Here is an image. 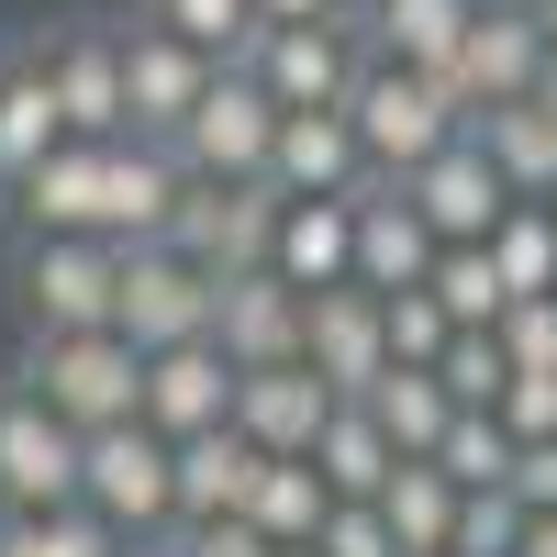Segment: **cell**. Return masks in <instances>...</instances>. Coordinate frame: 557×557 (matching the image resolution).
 <instances>
[{"mask_svg": "<svg viewBox=\"0 0 557 557\" xmlns=\"http://www.w3.org/2000/svg\"><path fill=\"white\" fill-rule=\"evenodd\" d=\"M12 380L57 412V424L89 446L112 424H146V357H134L123 335H23V368Z\"/></svg>", "mask_w": 557, "mask_h": 557, "instance_id": "6da1fadb", "label": "cell"}, {"mask_svg": "<svg viewBox=\"0 0 557 557\" xmlns=\"http://www.w3.org/2000/svg\"><path fill=\"white\" fill-rule=\"evenodd\" d=\"M346 123H357L368 178H424V168L457 146V134H469V112L446 101V78H412V67H391V57H368V67H357Z\"/></svg>", "mask_w": 557, "mask_h": 557, "instance_id": "7a4b0ae2", "label": "cell"}, {"mask_svg": "<svg viewBox=\"0 0 557 557\" xmlns=\"http://www.w3.org/2000/svg\"><path fill=\"white\" fill-rule=\"evenodd\" d=\"M78 513H101L134 557H157L178 535V446L146 424H112L78 446Z\"/></svg>", "mask_w": 557, "mask_h": 557, "instance_id": "3957f363", "label": "cell"}, {"mask_svg": "<svg viewBox=\"0 0 557 557\" xmlns=\"http://www.w3.org/2000/svg\"><path fill=\"white\" fill-rule=\"evenodd\" d=\"M123 301V246L67 235V246H12V312L23 335H112Z\"/></svg>", "mask_w": 557, "mask_h": 557, "instance_id": "277c9868", "label": "cell"}, {"mask_svg": "<svg viewBox=\"0 0 557 557\" xmlns=\"http://www.w3.org/2000/svg\"><path fill=\"white\" fill-rule=\"evenodd\" d=\"M212 301L223 278L190 268L178 246H123V301H112V335L134 357H168V346H212Z\"/></svg>", "mask_w": 557, "mask_h": 557, "instance_id": "5b68a950", "label": "cell"}, {"mask_svg": "<svg viewBox=\"0 0 557 557\" xmlns=\"http://www.w3.org/2000/svg\"><path fill=\"white\" fill-rule=\"evenodd\" d=\"M168 157L190 168L201 190H257L268 157H278V101H268L246 67H223V78L201 89V112L178 123V146H168Z\"/></svg>", "mask_w": 557, "mask_h": 557, "instance_id": "8992f818", "label": "cell"}, {"mask_svg": "<svg viewBox=\"0 0 557 557\" xmlns=\"http://www.w3.org/2000/svg\"><path fill=\"white\" fill-rule=\"evenodd\" d=\"M278 112H346V89L368 67V34L357 23H290V34H257L246 57H235Z\"/></svg>", "mask_w": 557, "mask_h": 557, "instance_id": "52a82bcc", "label": "cell"}, {"mask_svg": "<svg viewBox=\"0 0 557 557\" xmlns=\"http://www.w3.org/2000/svg\"><path fill=\"white\" fill-rule=\"evenodd\" d=\"M23 513H78V435L12 380L0 391V524Z\"/></svg>", "mask_w": 557, "mask_h": 557, "instance_id": "ba28073f", "label": "cell"}, {"mask_svg": "<svg viewBox=\"0 0 557 557\" xmlns=\"http://www.w3.org/2000/svg\"><path fill=\"white\" fill-rule=\"evenodd\" d=\"M278 212H290V201H278L268 178H257V190H201V178H190V201H178L168 246L190 257V268H212V278H257L268 246H278Z\"/></svg>", "mask_w": 557, "mask_h": 557, "instance_id": "9c48e42d", "label": "cell"}, {"mask_svg": "<svg viewBox=\"0 0 557 557\" xmlns=\"http://www.w3.org/2000/svg\"><path fill=\"white\" fill-rule=\"evenodd\" d=\"M112 45H123V112H134V134H146V146H178V123L201 112V89H212L223 67H212V57H190L178 34H157L146 12H134Z\"/></svg>", "mask_w": 557, "mask_h": 557, "instance_id": "30bf717a", "label": "cell"}, {"mask_svg": "<svg viewBox=\"0 0 557 557\" xmlns=\"http://www.w3.org/2000/svg\"><path fill=\"white\" fill-rule=\"evenodd\" d=\"M301 368H312L335 401H368V391H380V380H391L380 290H357V278H346V290H312V301H301Z\"/></svg>", "mask_w": 557, "mask_h": 557, "instance_id": "8fae6325", "label": "cell"}, {"mask_svg": "<svg viewBox=\"0 0 557 557\" xmlns=\"http://www.w3.org/2000/svg\"><path fill=\"white\" fill-rule=\"evenodd\" d=\"M178 201H190V168L168 146H146V134L101 146V246H168Z\"/></svg>", "mask_w": 557, "mask_h": 557, "instance_id": "7c38bea8", "label": "cell"}, {"mask_svg": "<svg viewBox=\"0 0 557 557\" xmlns=\"http://www.w3.org/2000/svg\"><path fill=\"white\" fill-rule=\"evenodd\" d=\"M535 78H546V34H535L524 12H480V23H469V45H457V67H446V101L480 123V112L535 101Z\"/></svg>", "mask_w": 557, "mask_h": 557, "instance_id": "4fadbf2b", "label": "cell"}, {"mask_svg": "<svg viewBox=\"0 0 557 557\" xmlns=\"http://www.w3.org/2000/svg\"><path fill=\"white\" fill-rule=\"evenodd\" d=\"M412 212H424V235L435 246H491L502 235V212H513V190H502V168L480 157V134H457V146L424 168V178H401Z\"/></svg>", "mask_w": 557, "mask_h": 557, "instance_id": "5bb4252c", "label": "cell"}, {"mask_svg": "<svg viewBox=\"0 0 557 557\" xmlns=\"http://www.w3.org/2000/svg\"><path fill=\"white\" fill-rule=\"evenodd\" d=\"M235 357L223 346H168V357H146V435H168V446H190V435H223L235 424Z\"/></svg>", "mask_w": 557, "mask_h": 557, "instance_id": "9a60e30c", "label": "cell"}, {"mask_svg": "<svg viewBox=\"0 0 557 557\" xmlns=\"http://www.w3.org/2000/svg\"><path fill=\"white\" fill-rule=\"evenodd\" d=\"M45 78H57V112H67V146H123L134 112H123V45L112 34H57L45 45Z\"/></svg>", "mask_w": 557, "mask_h": 557, "instance_id": "2e32d148", "label": "cell"}, {"mask_svg": "<svg viewBox=\"0 0 557 557\" xmlns=\"http://www.w3.org/2000/svg\"><path fill=\"white\" fill-rule=\"evenodd\" d=\"M424 278H435V235H424V212H412V190L401 178H368L357 190V290L401 301V290H424Z\"/></svg>", "mask_w": 557, "mask_h": 557, "instance_id": "e0dca14e", "label": "cell"}, {"mask_svg": "<svg viewBox=\"0 0 557 557\" xmlns=\"http://www.w3.org/2000/svg\"><path fill=\"white\" fill-rule=\"evenodd\" d=\"M268 190H278V201H357V190H368L357 123H346V112H278V157H268Z\"/></svg>", "mask_w": 557, "mask_h": 557, "instance_id": "ac0fdd59", "label": "cell"}, {"mask_svg": "<svg viewBox=\"0 0 557 557\" xmlns=\"http://www.w3.org/2000/svg\"><path fill=\"white\" fill-rule=\"evenodd\" d=\"M212 346L235 357V380H257V368H301V290L290 278H223L212 301Z\"/></svg>", "mask_w": 557, "mask_h": 557, "instance_id": "d6986e66", "label": "cell"}, {"mask_svg": "<svg viewBox=\"0 0 557 557\" xmlns=\"http://www.w3.org/2000/svg\"><path fill=\"white\" fill-rule=\"evenodd\" d=\"M323 424H335V391H323L312 368H257V380L235 391V435L257 457H312Z\"/></svg>", "mask_w": 557, "mask_h": 557, "instance_id": "ffe728a7", "label": "cell"}, {"mask_svg": "<svg viewBox=\"0 0 557 557\" xmlns=\"http://www.w3.org/2000/svg\"><path fill=\"white\" fill-rule=\"evenodd\" d=\"M23 246H67V235H101V146H57L23 190H12Z\"/></svg>", "mask_w": 557, "mask_h": 557, "instance_id": "44dd1931", "label": "cell"}, {"mask_svg": "<svg viewBox=\"0 0 557 557\" xmlns=\"http://www.w3.org/2000/svg\"><path fill=\"white\" fill-rule=\"evenodd\" d=\"M268 278H290V290H346L357 278V201H290L278 212V246H268Z\"/></svg>", "mask_w": 557, "mask_h": 557, "instance_id": "7402d4cb", "label": "cell"}, {"mask_svg": "<svg viewBox=\"0 0 557 557\" xmlns=\"http://www.w3.org/2000/svg\"><path fill=\"white\" fill-rule=\"evenodd\" d=\"M57 146H67V112H57V78H45V45H34V57L0 67V201H12Z\"/></svg>", "mask_w": 557, "mask_h": 557, "instance_id": "603a6c76", "label": "cell"}, {"mask_svg": "<svg viewBox=\"0 0 557 557\" xmlns=\"http://www.w3.org/2000/svg\"><path fill=\"white\" fill-rule=\"evenodd\" d=\"M257 480H268V457L223 424V435H190L178 446V535L190 524H235L246 502H257Z\"/></svg>", "mask_w": 557, "mask_h": 557, "instance_id": "cb8c5ba5", "label": "cell"}, {"mask_svg": "<svg viewBox=\"0 0 557 557\" xmlns=\"http://www.w3.org/2000/svg\"><path fill=\"white\" fill-rule=\"evenodd\" d=\"M469 23H480V0H380V12H368V57H391L412 78H446Z\"/></svg>", "mask_w": 557, "mask_h": 557, "instance_id": "d4e9b609", "label": "cell"}, {"mask_svg": "<svg viewBox=\"0 0 557 557\" xmlns=\"http://www.w3.org/2000/svg\"><path fill=\"white\" fill-rule=\"evenodd\" d=\"M357 412H368V424L391 435V457H401V469H435V446H446V424H457L446 380H424V368H391V380L368 391Z\"/></svg>", "mask_w": 557, "mask_h": 557, "instance_id": "484cf974", "label": "cell"}, {"mask_svg": "<svg viewBox=\"0 0 557 557\" xmlns=\"http://www.w3.org/2000/svg\"><path fill=\"white\" fill-rule=\"evenodd\" d=\"M469 134H480V157L502 168V190H513V201H546V190H557V112L513 101V112H480Z\"/></svg>", "mask_w": 557, "mask_h": 557, "instance_id": "4316f807", "label": "cell"}, {"mask_svg": "<svg viewBox=\"0 0 557 557\" xmlns=\"http://www.w3.org/2000/svg\"><path fill=\"white\" fill-rule=\"evenodd\" d=\"M246 524H257L268 546H323V524H335V491H323L312 457H268V480H257V502H246Z\"/></svg>", "mask_w": 557, "mask_h": 557, "instance_id": "83f0119b", "label": "cell"}, {"mask_svg": "<svg viewBox=\"0 0 557 557\" xmlns=\"http://www.w3.org/2000/svg\"><path fill=\"white\" fill-rule=\"evenodd\" d=\"M312 469H323V491H335V502H380V491L401 480V457H391V435L368 424L357 401H335V424H323V446H312Z\"/></svg>", "mask_w": 557, "mask_h": 557, "instance_id": "f1b7e54d", "label": "cell"}, {"mask_svg": "<svg viewBox=\"0 0 557 557\" xmlns=\"http://www.w3.org/2000/svg\"><path fill=\"white\" fill-rule=\"evenodd\" d=\"M380 524H391L401 557H446V546H457V480H446V469H401V480L380 491Z\"/></svg>", "mask_w": 557, "mask_h": 557, "instance_id": "f546056e", "label": "cell"}, {"mask_svg": "<svg viewBox=\"0 0 557 557\" xmlns=\"http://www.w3.org/2000/svg\"><path fill=\"white\" fill-rule=\"evenodd\" d=\"M424 290L446 301L457 335H502V312H513V290H502L491 246H435V278H424Z\"/></svg>", "mask_w": 557, "mask_h": 557, "instance_id": "4dcf8cb0", "label": "cell"}, {"mask_svg": "<svg viewBox=\"0 0 557 557\" xmlns=\"http://www.w3.org/2000/svg\"><path fill=\"white\" fill-rule=\"evenodd\" d=\"M491 268H502L513 301H557V212L546 201H513L502 235H491Z\"/></svg>", "mask_w": 557, "mask_h": 557, "instance_id": "1f68e13d", "label": "cell"}, {"mask_svg": "<svg viewBox=\"0 0 557 557\" xmlns=\"http://www.w3.org/2000/svg\"><path fill=\"white\" fill-rule=\"evenodd\" d=\"M146 23H157V34H178L190 57L235 67L246 45H257V0H146Z\"/></svg>", "mask_w": 557, "mask_h": 557, "instance_id": "d6a6232c", "label": "cell"}, {"mask_svg": "<svg viewBox=\"0 0 557 557\" xmlns=\"http://www.w3.org/2000/svg\"><path fill=\"white\" fill-rule=\"evenodd\" d=\"M435 469L457 480V502L469 491H513V435H502V412H457L446 446H435Z\"/></svg>", "mask_w": 557, "mask_h": 557, "instance_id": "836d02e7", "label": "cell"}, {"mask_svg": "<svg viewBox=\"0 0 557 557\" xmlns=\"http://www.w3.org/2000/svg\"><path fill=\"white\" fill-rule=\"evenodd\" d=\"M0 557H134L101 513H23V524H0Z\"/></svg>", "mask_w": 557, "mask_h": 557, "instance_id": "e575fe53", "label": "cell"}, {"mask_svg": "<svg viewBox=\"0 0 557 557\" xmlns=\"http://www.w3.org/2000/svg\"><path fill=\"white\" fill-rule=\"evenodd\" d=\"M380 335H391V368H446V346H457V323H446V301L435 290H401V301H380Z\"/></svg>", "mask_w": 557, "mask_h": 557, "instance_id": "d590c367", "label": "cell"}, {"mask_svg": "<svg viewBox=\"0 0 557 557\" xmlns=\"http://www.w3.org/2000/svg\"><path fill=\"white\" fill-rule=\"evenodd\" d=\"M435 380H446L457 412H502V391H513V357H502V335H457Z\"/></svg>", "mask_w": 557, "mask_h": 557, "instance_id": "8d00e7d4", "label": "cell"}, {"mask_svg": "<svg viewBox=\"0 0 557 557\" xmlns=\"http://www.w3.org/2000/svg\"><path fill=\"white\" fill-rule=\"evenodd\" d=\"M446 557H524V502L513 491H469V502H457V546Z\"/></svg>", "mask_w": 557, "mask_h": 557, "instance_id": "74e56055", "label": "cell"}, {"mask_svg": "<svg viewBox=\"0 0 557 557\" xmlns=\"http://www.w3.org/2000/svg\"><path fill=\"white\" fill-rule=\"evenodd\" d=\"M502 357H513V380H557V301L502 312Z\"/></svg>", "mask_w": 557, "mask_h": 557, "instance_id": "f35d334b", "label": "cell"}, {"mask_svg": "<svg viewBox=\"0 0 557 557\" xmlns=\"http://www.w3.org/2000/svg\"><path fill=\"white\" fill-rule=\"evenodd\" d=\"M502 435H513V457L557 446V380H513V391H502Z\"/></svg>", "mask_w": 557, "mask_h": 557, "instance_id": "ab89813d", "label": "cell"}, {"mask_svg": "<svg viewBox=\"0 0 557 557\" xmlns=\"http://www.w3.org/2000/svg\"><path fill=\"white\" fill-rule=\"evenodd\" d=\"M323 557H401L391 524H380V502H335V524H323Z\"/></svg>", "mask_w": 557, "mask_h": 557, "instance_id": "60d3db41", "label": "cell"}, {"mask_svg": "<svg viewBox=\"0 0 557 557\" xmlns=\"http://www.w3.org/2000/svg\"><path fill=\"white\" fill-rule=\"evenodd\" d=\"M168 557H278V546L235 513V524H190V535H168Z\"/></svg>", "mask_w": 557, "mask_h": 557, "instance_id": "b9f144b4", "label": "cell"}, {"mask_svg": "<svg viewBox=\"0 0 557 557\" xmlns=\"http://www.w3.org/2000/svg\"><path fill=\"white\" fill-rule=\"evenodd\" d=\"M513 502H524V524L557 513V446H524V457H513Z\"/></svg>", "mask_w": 557, "mask_h": 557, "instance_id": "7bdbcfd3", "label": "cell"}, {"mask_svg": "<svg viewBox=\"0 0 557 557\" xmlns=\"http://www.w3.org/2000/svg\"><path fill=\"white\" fill-rule=\"evenodd\" d=\"M290 23H346L335 0H257V34H290Z\"/></svg>", "mask_w": 557, "mask_h": 557, "instance_id": "ee69618b", "label": "cell"}, {"mask_svg": "<svg viewBox=\"0 0 557 557\" xmlns=\"http://www.w3.org/2000/svg\"><path fill=\"white\" fill-rule=\"evenodd\" d=\"M524 557H557V513H546V524H524Z\"/></svg>", "mask_w": 557, "mask_h": 557, "instance_id": "f6af8a7d", "label": "cell"}, {"mask_svg": "<svg viewBox=\"0 0 557 557\" xmlns=\"http://www.w3.org/2000/svg\"><path fill=\"white\" fill-rule=\"evenodd\" d=\"M480 12H524V23H535V12H546V0H480Z\"/></svg>", "mask_w": 557, "mask_h": 557, "instance_id": "bcb514c9", "label": "cell"}, {"mask_svg": "<svg viewBox=\"0 0 557 557\" xmlns=\"http://www.w3.org/2000/svg\"><path fill=\"white\" fill-rule=\"evenodd\" d=\"M335 12H346V23H357V34H368V12H380V0H335Z\"/></svg>", "mask_w": 557, "mask_h": 557, "instance_id": "7dc6e473", "label": "cell"}, {"mask_svg": "<svg viewBox=\"0 0 557 557\" xmlns=\"http://www.w3.org/2000/svg\"><path fill=\"white\" fill-rule=\"evenodd\" d=\"M535 34H546V57H557V0H546V12H535Z\"/></svg>", "mask_w": 557, "mask_h": 557, "instance_id": "c3c4849f", "label": "cell"}, {"mask_svg": "<svg viewBox=\"0 0 557 557\" xmlns=\"http://www.w3.org/2000/svg\"><path fill=\"white\" fill-rule=\"evenodd\" d=\"M278 557H323V546H278Z\"/></svg>", "mask_w": 557, "mask_h": 557, "instance_id": "681fc988", "label": "cell"}, {"mask_svg": "<svg viewBox=\"0 0 557 557\" xmlns=\"http://www.w3.org/2000/svg\"><path fill=\"white\" fill-rule=\"evenodd\" d=\"M546 212H557V190H546Z\"/></svg>", "mask_w": 557, "mask_h": 557, "instance_id": "f907efd6", "label": "cell"}, {"mask_svg": "<svg viewBox=\"0 0 557 557\" xmlns=\"http://www.w3.org/2000/svg\"><path fill=\"white\" fill-rule=\"evenodd\" d=\"M0 67H12V57H0Z\"/></svg>", "mask_w": 557, "mask_h": 557, "instance_id": "816d5d0a", "label": "cell"}, {"mask_svg": "<svg viewBox=\"0 0 557 557\" xmlns=\"http://www.w3.org/2000/svg\"><path fill=\"white\" fill-rule=\"evenodd\" d=\"M157 557H168V546H157Z\"/></svg>", "mask_w": 557, "mask_h": 557, "instance_id": "f5cc1de1", "label": "cell"}]
</instances>
